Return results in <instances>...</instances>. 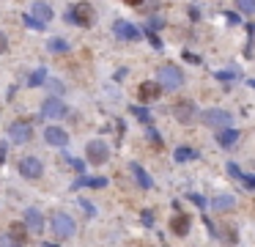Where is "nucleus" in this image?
<instances>
[{
	"label": "nucleus",
	"instance_id": "nucleus-9",
	"mask_svg": "<svg viewBox=\"0 0 255 247\" xmlns=\"http://www.w3.org/2000/svg\"><path fill=\"white\" fill-rule=\"evenodd\" d=\"M20 173L25 178H39L44 173V165H42V159L39 157H22V162H20Z\"/></svg>",
	"mask_w": 255,
	"mask_h": 247
},
{
	"label": "nucleus",
	"instance_id": "nucleus-26",
	"mask_svg": "<svg viewBox=\"0 0 255 247\" xmlns=\"http://www.w3.org/2000/svg\"><path fill=\"white\" fill-rule=\"evenodd\" d=\"M132 116H138L140 121H148V118H151V116H148V110H145V107H132Z\"/></svg>",
	"mask_w": 255,
	"mask_h": 247
},
{
	"label": "nucleus",
	"instance_id": "nucleus-19",
	"mask_svg": "<svg viewBox=\"0 0 255 247\" xmlns=\"http://www.w3.org/2000/svg\"><path fill=\"white\" fill-rule=\"evenodd\" d=\"M173 157H176V162H192V159H198V151L189 148V146H179L173 151Z\"/></svg>",
	"mask_w": 255,
	"mask_h": 247
},
{
	"label": "nucleus",
	"instance_id": "nucleus-24",
	"mask_svg": "<svg viewBox=\"0 0 255 247\" xmlns=\"http://www.w3.org/2000/svg\"><path fill=\"white\" fill-rule=\"evenodd\" d=\"M22 22H25L30 30H44V22H39L36 17H22Z\"/></svg>",
	"mask_w": 255,
	"mask_h": 247
},
{
	"label": "nucleus",
	"instance_id": "nucleus-30",
	"mask_svg": "<svg viewBox=\"0 0 255 247\" xmlns=\"http://www.w3.org/2000/svg\"><path fill=\"white\" fill-rule=\"evenodd\" d=\"M3 52H8V39L0 33V55H3Z\"/></svg>",
	"mask_w": 255,
	"mask_h": 247
},
{
	"label": "nucleus",
	"instance_id": "nucleus-13",
	"mask_svg": "<svg viewBox=\"0 0 255 247\" xmlns=\"http://www.w3.org/2000/svg\"><path fill=\"white\" fill-rule=\"evenodd\" d=\"M44 140H47L49 146H66L69 143V135H66L61 126H47V129H44Z\"/></svg>",
	"mask_w": 255,
	"mask_h": 247
},
{
	"label": "nucleus",
	"instance_id": "nucleus-32",
	"mask_svg": "<svg viewBox=\"0 0 255 247\" xmlns=\"http://www.w3.org/2000/svg\"><path fill=\"white\" fill-rule=\"evenodd\" d=\"M189 200H192L195 206H200V209H203V206H206V200L200 198V195H189Z\"/></svg>",
	"mask_w": 255,
	"mask_h": 247
},
{
	"label": "nucleus",
	"instance_id": "nucleus-25",
	"mask_svg": "<svg viewBox=\"0 0 255 247\" xmlns=\"http://www.w3.org/2000/svg\"><path fill=\"white\" fill-rule=\"evenodd\" d=\"M217 77H220V80H236L239 72H236V69H222V72H217Z\"/></svg>",
	"mask_w": 255,
	"mask_h": 247
},
{
	"label": "nucleus",
	"instance_id": "nucleus-23",
	"mask_svg": "<svg viewBox=\"0 0 255 247\" xmlns=\"http://www.w3.org/2000/svg\"><path fill=\"white\" fill-rule=\"evenodd\" d=\"M241 14H255V0H236Z\"/></svg>",
	"mask_w": 255,
	"mask_h": 247
},
{
	"label": "nucleus",
	"instance_id": "nucleus-16",
	"mask_svg": "<svg viewBox=\"0 0 255 247\" xmlns=\"http://www.w3.org/2000/svg\"><path fill=\"white\" fill-rule=\"evenodd\" d=\"M239 137H241L239 129H222L220 135H217V143H220L222 148H231V146L239 143Z\"/></svg>",
	"mask_w": 255,
	"mask_h": 247
},
{
	"label": "nucleus",
	"instance_id": "nucleus-11",
	"mask_svg": "<svg viewBox=\"0 0 255 247\" xmlns=\"http://www.w3.org/2000/svg\"><path fill=\"white\" fill-rule=\"evenodd\" d=\"M189 228H192V220H189V214L176 212L170 217V231L176 233V236H186V233H189Z\"/></svg>",
	"mask_w": 255,
	"mask_h": 247
},
{
	"label": "nucleus",
	"instance_id": "nucleus-3",
	"mask_svg": "<svg viewBox=\"0 0 255 247\" xmlns=\"http://www.w3.org/2000/svg\"><path fill=\"white\" fill-rule=\"evenodd\" d=\"M52 231H55L58 239H69V236H74L77 225H74V220H71L66 212H55V214H52Z\"/></svg>",
	"mask_w": 255,
	"mask_h": 247
},
{
	"label": "nucleus",
	"instance_id": "nucleus-35",
	"mask_svg": "<svg viewBox=\"0 0 255 247\" xmlns=\"http://www.w3.org/2000/svg\"><path fill=\"white\" fill-rule=\"evenodd\" d=\"M247 85H250V88H253V91H255V80H247Z\"/></svg>",
	"mask_w": 255,
	"mask_h": 247
},
{
	"label": "nucleus",
	"instance_id": "nucleus-31",
	"mask_svg": "<svg viewBox=\"0 0 255 247\" xmlns=\"http://www.w3.org/2000/svg\"><path fill=\"white\" fill-rule=\"evenodd\" d=\"M66 159H69V165L74 171H83V162H80V159H74V157H66Z\"/></svg>",
	"mask_w": 255,
	"mask_h": 247
},
{
	"label": "nucleus",
	"instance_id": "nucleus-6",
	"mask_svg": "<svg viewBox=\"0 0 255 247\" xmlns=\"http://www.w3.org/2000/svg\"><path fill=\"white\" fill-rule=\"evenodd\" d=\"M8 137L14 140V143H28L30 137H33V126L28 121H14L8 126Z\"/></svg>",
	"mask_w": 255,
	"mask_h": 247
},
{
	"label": "nucleus",
	"instance_id": "nucleus-33",
	"mask_svg": "<svg viewBox=\"0 0 255 247\" xmlns=\"http://www.w3.org/2000/svg\"><path fill=\"white\" fill-rule=\"evenodd\" d=\"M126 6H140V3H143V0H124Z\"/></svg>",
	"mask_w": 255,
	"mask_h": 247
},
{
	"label": "nucleus",
	"instance_id": "nucleus-8",
	"mask_svg": "<svg viewBox=\"0 0 255 247\" xmlns=\"http://www.w3.org/2000/svg\"><path fill=\"white\" fill-rule=\"evenodd\" d=\"M42 116L44 118H63L66 116V104L58 99V96H47L42 104Z\"/></svg>",
	"mask_w": 255,
	"mask_h": 247
},
{
	"label": "nucleus",
	"instance_id": "nucleus-7",
	"mask_svg": "<svg viewBox=\"0 0 255 247\" xmlns=\"http://www.w3.org/2000/svg\"><path fill=\"white\" fill-rule=\"evenodd\" d=\"M162 85L159 82H151V80H145V82H140V88H138V96H140V102L143 104H148V102H157L159 96H162Z\"/></svg>",
	"mask_w": 255,
	"mask_h": 247
},
{
	"label": "nucleus",
	"instance_id": "nucleus-17",
	"mask_svg": "<svg viewBox=\"0 0 255 247\" xmlns=\"http://www.w3.org/2000/svg\"><path fill=\"white\" fill-rule=\"evenodd\" d=\"M129 171H132V176L138 178V184L143 187V190H151V187H154L151 176H148V173H145V171H143V168H140L138 162H132V165H129Z\"/></svg>",
	"mask_w": 255,
	"mask_h": 247
},
{
	"label": "nucleus",
	"instance_id": "nucleus-21",
	"mask_svg": "<svg viewBox=\"0 0 255 247\" xmlns=\"http://www.w3.org/2000/svg\"><path fill=\"white\" fill-rule=\"evenodd\" d=\"M47 49H49V52H55V55H61V52L69 49V41H66V39H49L47 41Z\"/></svg>",
	"mask_w": 255,
	"mask_h": 247
},
{
	"label": "nucleus",
	"instance_id": "nucleus-29",
	"mask_svg": "<svg viewBox=\"0 0 255 247\" xmlns=\"http://www.w3.org/2000/svg\"><path fill=\"white\" fill-rule=\"evenodd\" d=\"M241 181H244V187H247V190H255V176H244Z\"/></svg>",
	"mask_w": 255,
	"mask_h": 247
},
{
	"label": "nucleus",
	"instance_id": "nucleus-27",
	"mask_svg": "<svg viewBox=\"0 0 255 247\" xmlns=\"http://www.w3.org/2000/svg\"><path fill=\"white\" fill-rule=\"evenodd\" d=\"M228 173H231V176H233V178H239V181H241V178H244V173L239 171V165H233V162H228Z\"/></svg>",
	"mask_w": 255,
	"mask_h": 247
},
{
	"label": "nucleus",
	"instance_id": "nucleus-22",
	"mask_svg": "<svg viewBox=\"0 0 255 247\" xmlns=\"http://www.w3.org/2000/svg\"><path fill=\"white\" fill-rule=\"evenodd\" d=\"M28 82H30V85H42V82H47V69H36Z\"/></svg>",
	"mask_w": 255,
	"mask_h": 247
},
{
	"label": "nucleus",
	"instance_id": "nucleus-5",
	"mask_svg": "<svg viewBox=\"0 0 255 247\" xmlns=\"http://www.w3.org/2000/svg\"><path fill=\"white\" fill-rule=\"evenodd\" d=\"M173 116L181 124H192L195 116H198V107H195L192 99H179V102L173 104Z\"/></svg>",
	"mask_w": 255,
	"mask_h": 247
},
{
	"label": "nucleus",
	"instance_id": "nucleus-20",
	"mask_svg": "<svg viewBox=\"0 0 255 247\" xmlns=\"http://www.w3.org/2000/svg\"><path fill=\"white\" fill-rule=\"evenodd\" d=\"M8 236L14 239V245H25L28 242V228L22 225V222H11V233Z\"/></svg>",
	"mask_w": 255,
	"mask_h": 247
},
{
	"label": "nucleus",
	"instance_id": "nucleus-28",
	"mask_svg": "<svg viewBox=\"0 0 255 247\" xmlns=\"http://www.w3.org/2000/svg\"><path fill=\"white\" fill-rule=\"evenodd\" d=\"M0 247H17L11 236H0Z\"/></svg>",
	"mask_w": 255,
	"mask_h": 247
},
{
	"label": "nucleus",
	"instance_id": "nucleus-2",
	"mask_svg": "<svg viewBox=\"0 0 255 247\" xmlns=\"http://www.w3.org/2000/svg\"><path fill=\"white\" fill-rule=\"evenodd\" d=\"M200 121L206 124V126H211V129H228L231 121H233V116H231L228 110L211 107V110H206V113H200Z\"/></svg>",
	"mask_w": 255,
	"mask_h": 247
},
{
	"label": "nucleus",
	"instance_id": "nucleus-12",
	"mask_svg": "<svg viewBox=\"0 0 255 247\" xmlns=\"http://www.w3.org/2000/svg\"><path fill=\"white\" fill-rule=\"evenodd\" d=\"M113 30H116V36H118V39H126V41H138L140 36H143V33L138 30V27H135V25H129V22H124V20H118L116 25H113Z\"/></svg>",
	"mask_w": 255,
	"mask_h": 247
},
{
	"label": "nucleus",
	"instance_id": "nucleus-14",
	"mask_svg": "<svg viewBox=\"0 0 255 247\" xmlns=\"http://www.w3.org/2000/svg\"><path fill=\"white\" fill-rule=\"evenodd\" d=\"M209 206H211L214 212H231V209L236 206V198L233 195H214Z\"/></svg>",
	"mask_w": 255,
	"mask_h": 247
},
{
	"label": "nucleus",
	"instance_id": "nucleus-18",
	"mask_svg": "<svg viewBox=\"0 0 255 247\" xmlns=\"http://www.w3.org/2000/svg\"><path fill=\"white\" fill-rule=\"evenodd\" d=\"M33 17L39 22H44V25H47V22L52 20V8H49L44 0H36V3H33Z\"/></svg>",
	"mask_w": 255,
	"mask_h": 247
},
{
	"label": "nucleus",
	"instance_id": "nucleus-10",
	"mask_svg": "<svg viewBox=\"0 0 255 247\" xmlns=\"http://www.w3.org/2000/svg\"><path fill=\"white\" fill-rule=\"evenodd\" d=\"M71 22H77V25H83V27H88L91 25V20H93V11H91V6L88 3H77L74 8H71L69 14H66Z\"/></svg>",
	"mask_w": 255,
	"mask_h": 247
},
{
	"label": "nucleus",
	"instance_id": "nucleus-15",
	"mask_svg": "<svg viewBox=\"0 0 255 247\" xmlns=\"http://www.w3.org/2000/svg\"><path fill=\"white\" fill-rule=\"evenodd\" d=\"M25 225L30 228V231H44V217L39 209H28L25 212Z\"/></svg>",
	"mask_w": 255,
	"mask_h": 247
},
{
	"label": "nucleus",
	"instance_id": "nucleus-34",
	"mask_svg": "<svg viewBox=\"0 0 255 247\" xmlns=\"http://www.w3.org/2000/svg\"><path fill=\"white\" fill-rule=\"evenodd\" d=\"M6 157V146H0V159Z\"/></svg>",
	"mask_w": 255,
	"mask_h": 247
},
{
	"label": "nucleus",
	"instance_id": "nucleus-4",
	"mask_svg": "<svg viewBox=\"0 0 255 247\" xmlns=\"http://www.w3.org/2000/svg\"><path fill=\"white\" fill-rule=\"evenodd\" d=\"M85 157L93 165H104L110 159V146L104 143V140H91V143L85 146Z\"/></svg>",
	"mask_w": 255,
	"mask_h": 247
},
{
	"label": "nucleus",
	"instance_id": "nucleus-1",
	"mask_svg": "<svg viewBox=\"0 0 255 247\" xmlns=\"http://www.w3.org/2000/svg\"><path fill=\"white\" fill-rule=\"evenodd\" d=\"M157 82L162 85V88H167V91H176V88H181V85H184V72H181L179 66L167 63V66L159 69V80Z\"/></svg>",
	"mask_w": 255,
	"mask_h": 247
}]
</instances>
